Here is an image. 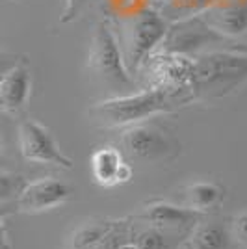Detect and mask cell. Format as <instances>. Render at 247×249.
Returning <instances> with one entry per match:
<instances>
[{"mask_svg":"<svg viewBox=\"0 0 247 249\" xmlns=\"http://www.w3.org/2000/svg\"><path fill=\"white\" fill-rule=\"evenodd\" d=\"M194 99L190 89H173L155 84L138 93L119 95L97 103L89 108V117L93 123L104 128H126L158 114L173 112Z\"/></svg>","mask_w":247,"mask_h":249,"instance_id":"obj_1","label":"cell"},{"mask_svg":"<svg viewBox=\"0 0 247 249\" xmlns=\"http://www.w3.org/2000/svg\"><path fill=\"white\" fill-rule=\"evenodd\" d=\"M195 99H221L247 84L246 52H208L194 58Z\"/></svg>","mask_w":247,"mask_h":249,"instance_id":"obj_2","label":"cell"},{"mask_svg":"<svg viewBox=\"0 0 247 249\" xmlns=\"http://www.w3.org/2000/svg\"><path fill=\"white\" fill-rule=\"evenodd\" d=\"M119 143L126 156L147 164L173 160L180 153V143L175 140V136L153 121H143L123 128Z\"/></svg>","mask_w":247,"mask_h":249,"instance_id":"obj_3","label":"cell"},{"mask_svg":"<svg viewBox=\"0 0 247 249\" xmlns=\"http://www.w3.org/2000/svg\"><path fill=\"white\" fill-rule=\"evenodd\" d=\"M88 69L103 82L112 86L123 88L132 84V73L126 67L112 26L106 21L97 22L93 28L88 51Z\"/></svg>","mask_w":247,"mask_h":249,"instance_id":"obj_4","label":"cell"},{"mask_svg":"<svg viewBox=\"0 0 247 249\" xmlns=\"http://www.w3.org/2000/svg\"><path fill=\"white\" fill-rule=\"evenodd\" d=\"M169 32L167 22L155 10L140 11L126 28V54L124 62L130 73L143 67L147 58L162 45Z\"/></svg>","mask_w":247,"mask_h":249,"instance_id":"obj_5","label":"cell"},{"mask_svg":"<svg viewBox=\"0 0 247 249\" xmlns=\"http://www.w3.org/2000/svg\"><path fill=\"white\" fill-rule=\"evenodd\" d=\"M17 140H19V151H21L22 158L30 164L58 166L67 171H71L74 167L71 158L63 155L60 145L56 143L51 128L32 117H24L19 121Z\"/></svg>","mask_w":247,"mask_h":249,"instance_id":"obj_6","label":"cell"},{"mask_svg":"<svg viewBox=\"0 0 247 249\" xmlns=\"http://www.w3.org/2000/svg\"><path fill=\"white\" fill-rule=\"evenodd\" d=\"M74 197V188L54 177L28 182L15 201V210L22 214H39L65 205Z\"/></svg>","mask_w":247,"mask_h":249,"instance_id":"obj_7","label":"cell"},{"mask_svg":"<svg viewBox=\"0 0 247 249\" xmlns=\"http://www.w3.org/2000/svg\"><path fill=\"white\" fill-rule=\"evenodd\" d=\"M143 65L149 69V74L153 76L155 84L158 86L192 91L194 74H195L194 58H190L186 54H178V52L160 51L151 54Z\"/></svg>","mask_w":247,"mask_h":249,"instance_id":"obj_8","label":"cell"},{"mask_svg":"<svg viewBox=\"0 0 247 249\" xmlns=\"http://www.w3.org/2000/svg\"><path fill=\"white\" fill-rule=\"evenodd\" d=\"M132 221H141L149 227H156L160 231H178V232H190L199 221L205 219V214L197 212L194 208L184 205H173L165 201H153L147 203L130 216Z\"/></svg>","mask_w":247,"mask_h":249,"instance_id":"obj_9","label":"cell"},{"mask_svg":"<svg viewBox=\"0 0 247 249\" xmlns=\"http://www.w3.org/2000/svg\"><path fill=\"white\" fill-rule=\"evenodd\" d=\"M225 36H221L212 26H208V22L199 17L192 21H184L175 24L173 28H169L167 36L164 39V51L178 52V54H190V52L201 49L206 43H214L223 39Z\"/></svg>","mask_w":247,"mask_h":249,"instance_id":"obj_10","label":"cell"},{"mask_svg":"<svg viewBox=\"0 0 247 249\" xmlns=\"http://www.w3.org/2000/svg\"><path fill=\"white\" fill-rule=\"evenodd\" d=\"M89 166L95 182L103 188L124 184L134 175L130 164H126L124 160V153L113 145L99 147L97 151H93Z\"/></svg>","mask_w":247,"mask_h":249,"instance_id":"obj_11","label":"cell"},{"mask_svg":"<svg viewBox=\"0 0 247 249\" xmlns=\"http://www.w3.org/2000/svg\"><path fill=\"white\" fill-rule=\"evenodd\" d=\"M32 93V74L28 65L19 62L4 71L0 80V108L4 114L19 115Z\"/></svg>","mask_w":247,"mask_h":249,"instance_id":"obj_12","label":"cell"},{"mask_svg":"<svg viewBox=\"0 0 247 249\" xmlns=\"http://www.w3.org/2000/svg\"><path fill=\"white\" fill-rule=\"evenodd\" d=\"M230 244L234 242L229 225L203 219L188 232V238L182 242L180 249H230Z\"/></svg>","mask_w":247,"mask_h":249,"instance_id":"obj_13","label":"cell"},{"mask_svg":"<svg viewBox=\"0 0 247 249\" xmlns=\"http://www.w3.org/2000/svg\"><path fill=\"white\" fill-rule=\"evenodd\" d=\"M119 219H89L84 221L67 238L65 249H99L117 227Z\"/></svg>","mask_w":247,"mask_h":249,"instance_id":"obj_14","label":"cell"},{"mask_svg":"<svg viewBox=\"0 0 247 249\" xmlns=\"http://www.w3.org/2000/svg\"><path fill=\"white\" fill-rule=\"evenodd\" d=\"M225 199V190L212 180H195L182 190V205L201 214L217 208Z\"/></svg>","mask_w":247,"mask_h":249,"instance_id":"obj_15","label":"cell"},{"mask_svg":"<svg viewBox=\"0 0 247 249\" xmlns=\"http://www.w3.org/2000/svg\"><path fill=\"white\" fill-rule=\"evenodd\" d=\"M203 19L221 36H240L247 32V4L212 11Z\"/></svg>","mask_w":247,"mask_h":249,"instance_id":"obj_16","label":"cell"},{"mask_svg":"<svg viewBox=\"0 0 247 249\" xmlns=\"http://www.w3.org/2000/svg\"><path fill=\"white\" fill-rule=\"evenodd\" d=\"M132 244L140 249H169V244L164 236V231L156 227L134 229Z\"/></svg>","mask_w":247,"mask_h":249,"instance_id":"obj_17","label":"cell"},{"mask_svg":"<svg viewBox=\"0 0 247 249\" xmlns=\"http://www.w3.org/2000/svg\"><path fill=\"white\" fill-rule=\"evenodd\" d=\"M26 184L28 182L24 180L22 175L2 171L0 173V199H2V205H6L10 199L17 201V197L21 196V192L24 190Z\"/></svg>","mask_w":247,"mask_h":249,"instance_id":"obj_18","label":"cell"},{"mask_svg":"<svg viewBox=\"0 0 247 249\" xmlns=\"http://www.w3.org/2000/svg\"><path fill=\"white\" fill-rule=\"evenodd\" d=\"M229 231H230L232 242L236 246H242V248L247 249V210L238 212L236 216L230 219Z\"/></svg>","mask_w":247,"mask_h":249,"instance_id":"obj_19","label":"cell"},{"mask_svg":"<svg viewBox=\"0 0 247 249\" xmlns=\"http://www.w3.org/2000/svg\"><path fill=\"white\" fill-rule=\"evenodd\" d=\"M86 4H88V0H65V10L60 17V22L67 24V22L74 21L80 15V11L86 8Z\"/></svg>","mask_w":247,"mask_h":249,"instance_id":"obj_20","label":"cell"},{"mask_svg":"<svg viewBox=\"0 0 247 249\" xmlns=\"http://www.w3.org/2000/svg\"><path fill=\"white\" fill-rule=\"evenodd\" d=\"M151 2H153V4H156V2H160V0H151Z\"/></svg>","mask_w":247,"mask_h":249,"instance_id":"obj_21","label":"cell"}]
</instances>
